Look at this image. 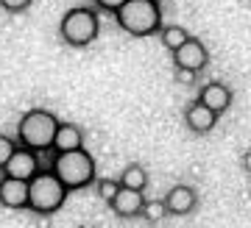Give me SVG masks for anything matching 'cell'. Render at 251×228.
<instances>
[{"label":"cell","mask_w":251,"mask_h":228,"mask_svg":"<svg viewBox=\"0 0 251 228\" xmlns=\"http://www.w3.org/2000/svg\"><path fill=\"white\" fill-rule=\"evenodd\" d=\"M59 128V117L48 109H31L20 117L17 123V145L31 150H50L53 148V137Z\"/></svg>","instance_id":"1"},{"label":"cell","mask_w":251,"mask_h":228,"mask_svg":"<svg viewBox=\"0 0 251 228\" xmlns=\"http://www.w3.org/2000/svg\"><path fill=\"white\" fill-rule=\"evenodd\" d=\"M117 25L131 36H153L162 28V9L156 0H126L115 11Z\"/></svg>","instance_id":"2"},{"label":"cell","mask_w":251,"mask_h":228,"mask_svg":"<svg viewBox=\"0 0 251 228\" xmlns=\"http://www.w3.org/2000/svg\"><path fill=\"white\" fill-rule=\"evenodd\" d=\"M50 170L56 178L62 181L67 189H84L95 181V159L84 148L78 150H64V153H53Z\"/></svg>","instance_id":"3"},{"label":"cell","mask_w":251,"mask_h":228,"mask_svg":"<svg viewBox=\"0 0 251 228\" xmlns=\"http://www.w3.org/2000/svg\"><path fill=\"white\" fill-rule=\"evenodd\" d=\"M67 186L56 178L53 170H39L28 181V209L36 214H53L64 206L67 201Z\"/></svg>","instance_id":"4"},{"label":"cell","mask_w":251,"mask_h":228,"mask_svg":"<svg viewBox=\"0 0 251 228\" xmlns=\"http://www.w3.org/2000/svg\"><path fill=\"white\" fill-rule=\"evenodd\" d=\"M100 34V20L95 9L87 6H75V9L64 11L62 23H59V36L70 47H87L98 39Z\"/></svg>","instance_id":"5"},{"label":"cell","mask_w":251,"mask_h":228,"mask_svg":"<svg viewBox=\"0 0 251 228\" xmlns=\"http://www.w3.org/2000/svg\"><path fill=\"white\" fill-rule=\"evenodd\" d=\"M39 170H42V167H39V153L31 150V148L17 145L14 153H11V159L6 161V167H3L0 173L9 176V178H20V181H31Z\"/></svg>","instance_id":"6"},{"label":"cell","mask_w":251,"mask_h":228,"mask_svg":"<svg viewBox=\"0 0 251 228\" xmlns=\"http://www.w3.org/2000/svg\"><path fill=\"white\" fill-rule=\"evenodd\" d=\"M173 64H176V70H190L198 75L209 64V50H206V45L201 39L190 36L179 50H173Z\"/></svg>","instance_id":"7"},{"label":"cell","mask_w":251,"mask_h":228,"mask_svg":"<svg viewBox=\"0 0 251 228\" xmlns=\"http://www.w3.org/2000/svg\"><path fill=\"white\" fill-rule=\"evenodd\" d=\"M218 117H221V114H215L209 106L201 103L198 97L184 109V125H187L193 134H209L218 125Z\"/></svg>","instance_id":"8"},{"label":"cell","mask_w":251,"mask_h":228,"mask_svg":"<svg viewBox=\"0 0 251 228\" xmlns=\"http://www.w3.org/2000/svg\"><path fill=\"white\" fill-rule=\"evenodd\" d=\"M165 201V209H168V214H190V211L196 209V203H198V192L193 189V186L187 184H176L168 189V195L162 198Z\"/></svg>","instance_id":"9"},{"label":"cell","mask_w":251,"mask_h":228,"mask_svg":"<svg viewBox=\"0 0 251 228\" xmlns=\"http://www.w3.org/2000/svg\"><path fill=\"white\" fill-rule=\"evenodd\" d=\"M0 206L6 209H28V181L20 178H0Z\"/></svg>","instance_id":"10"},{"label":"cell","mask_w":251,"mask_h":228,"mask_svg":"<svg viewBox=\"0 0 251 228\" xmlns=\"http://www.w3.org/2000/svg\"><path fill=\"white\" fill-rule=\"evenodd\" d=\"M109 206H112V211H115L117 217H137V214H143L145 195L140 189H126V186H120Z\"/></svg>","instance_id":"11"},{"label":"cell","mask_w":251,"mask_h":228,"mask_svg":"<svg viewBox=\"0 0 251 228\" xmlns=\"http://www.w3.org/2000/svg\"><path fill=\"white\" fill-rule=\"evenodd\" d=\"M198 100L204 106H209L215 114H224L232 106V89L226 87V84H221V81H209L206 87H201Z\"/></svg>","instance_id":"12"},{"label":"cell","mask_w":251,"mask_h":228,"mask_svg":"<svg viewBox=\"0 0 251 228\" xmlns=\"http://www.w3.org/2000/svg\"><path fill=\"white\" fill-rule=\"evenodd\" d=\"M84 148V131H81L75 123H59L53 137V148L56 153H64V150H78Z\"/></svg>","instance_id":"13"},{"label":"cell","mask_w":251,"mask_h":228,"mask_svg":"<svg viewBox=\"0 0 251 228\" xmlns=\"http://www.w3.org/2000/svg\"><path fill=\"white\" fill-rule=\"evenodd\" d=\"M117 181H120V186H126V189H140V192H143L145 186H148V170H145L143 164H126Z\"/></svg>","instance_id":"14"},{"label":"cell","mask_w":251,"mask_h":228,"mask_svg":"<svg viewBox=\"0 0 251 228\" xmlns=\"http://www.w3.org/2000/svg\"><path fill=\"white\" fill-rule=\"evenodd\" d=\"M190 39V34H187V28H181V25H162L159 28V42H162V47L165 50H179L181 45Z\"/></svg>","instance_id":"15"},{"label":"cell","mask_w":251,"mask_h":228,"mask_svg":"<svg viewBox=\"0 0 251 228\" xmlns=\"http://www.w3.org/2000/svg\"><path fill=\"white\" fill-rule=\"evenodd\" d=\"M117 189H120V181H112V178H100L98 184H95L98 198H103L106 203H112V198L117 195Z\"/></svg>","instance_id":"16"},{"label":"cell","mask_w":251,"mask_h":228,"mask_svg":"<svg viewBox=\"0 0 251 228\" xmlns=\"http://www.w3.org/2000/svg\"><path fill=\"white\" fill-rule=\"evenodd\" d=\"M143 214H145V220H151V223L162 220L165 214H168V209H165V201H145Z\"/></svg>","instance_id":"17"},{"label":"cell","mask_w":251,"mask_h":228,"mask_svg":"<svg viewBox=\"0 0 251 228\" xmlns=\"http://www.w3.org/2000/svg\"><path fill=\"white\" fill-rule=\"evenodd\" d=\"M14 148H17V142L11 139V137H6V134H0V170H3V167H6V161L11 159Z\"/></svg>","instance_id":"18"},{"label":"cell","mask_w":251,"mask_h":228,"mask_svg":"<svg viewBox=\"0 0 251 228\" xmlns=\"http://www.w3.org/2000/svg\"><path fill=\"white\" fill-rule=\"evenodd\" d=\"M0 6L9 11V14H20V11H25L31 6V0H0Z\"/></svg>","instance_id":"19"},{"label":"cell","mask_w":251,"mask_h":228,"mask_svg":"<svg viewBox=\"0 0 251 228\" xmlns=\"http://www.w3.org/2000/svg\"><path fill=\"white\" fill-rule=\"evenodd\" d=\"M126 0H95V6H98V9H103V11H112V14H115L117 9H120V6H123Z\"/></svg>","instance_id":"20"},{"label":"cell","mask_w":251,"mask_h":228,"mask_svg":"<svg viewBox=\"0 0 251 228\" xmlns=\"http://www.w3.org/2000/svg\"><path fill=\"white\" fill-rule=\"evenodd\" d=\"M176 81H179V84H193V81H196V72H190V70H176Z\"/></svg>","instance_id":"21"},{"label":"cell","mask_w":251,"mask_h":228,"mask_svg":"<svg viewBox=\"0 0 251 228\" xmlns=\"http://www.w3.org/2000/svg\"><path fill=\"white\" fill-rule=\"evenodd\" d=\"M243 170H246V173L251 176V148L246 150V153H243Z\"/></svg>","instance_id":"22"},{"label":"cell","mask_w":251,"mask_h":228,"mask_svg":"<svg viewBox=\"0 0 251 228\" xmlns=\"http://www.w3.org/2000/svg\"><path fill=\"white\" fill-rule=\"evenodd\" d=\"M78 228H90V226H78Z\"/></svg>","instance_id":"23"}]
</instances>
